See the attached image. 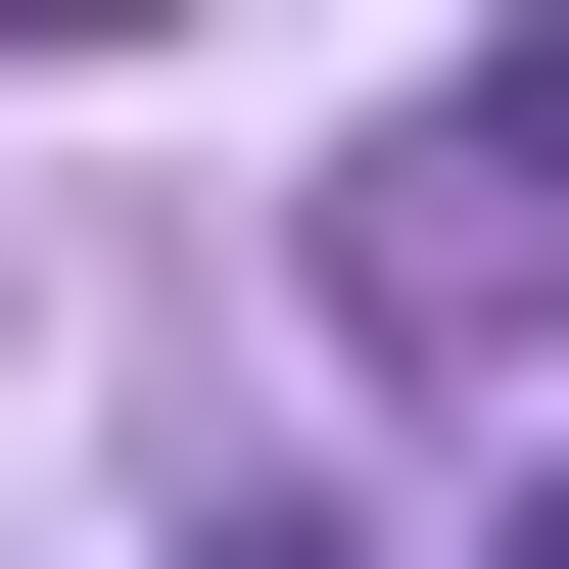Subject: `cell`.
Wrapping results in <instances>:
<instances>
[{
  "instance_id": "6da1fadb",
  "label": "cell",
  "mask_w": 569,
  "mask_h": 569,
  "mask_svg": "<svg viewBox=\"0 0 569 569\" xmlns=\"http://www.w3.org/2000/svg\"><path fill=\"white\" fill-rule=\"evenodd\" d=\"M332 284H380V332H569V0L475 48V96H380V190H332Z\"/></svg>"
},
{
  "instance_id": "7a4b0ae2",
  "label": "cell",
  "mask_w": 569,
  "mask_h": 569,
  "mask_svg": "<svg viewBox=\"0 0 569 569\" xmlns=\"http://www.w3.org/2000/svg\"><path fill=\"white\" fill-rule=\"evenodd\" d=\"M0 48H96V0H0Z\"/></svg>"
}]
</instances>
